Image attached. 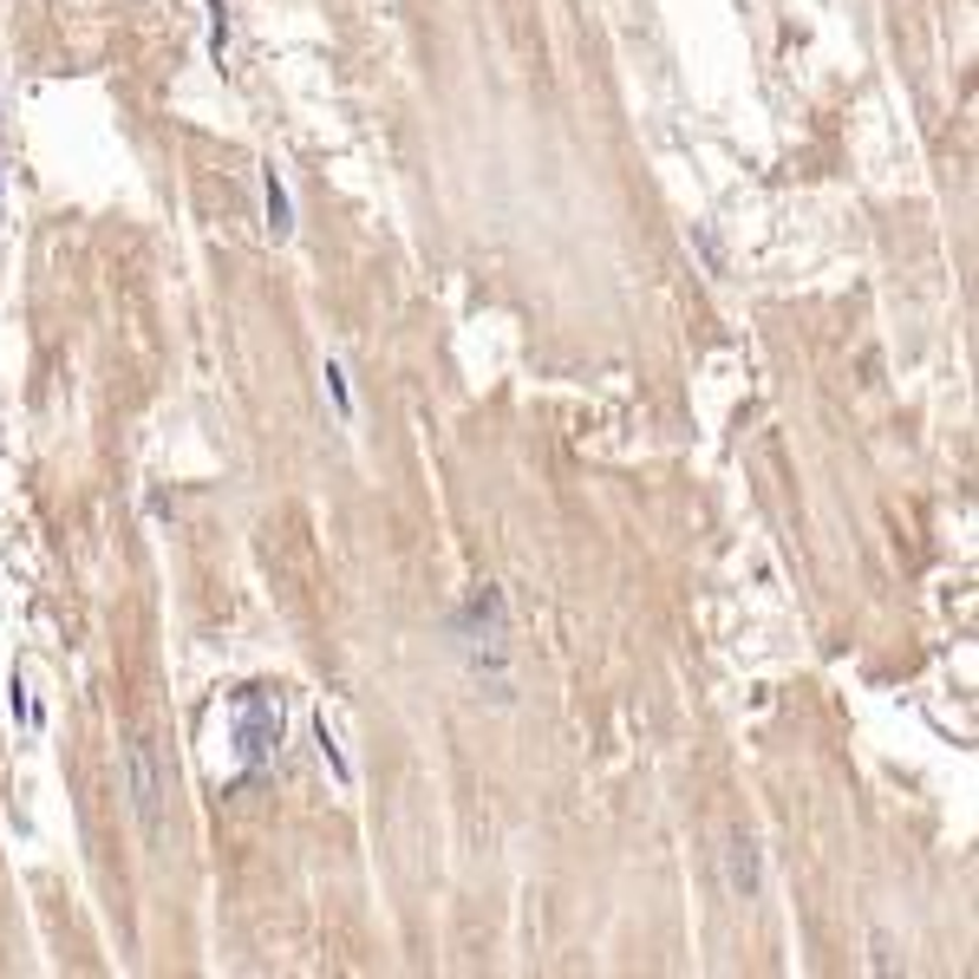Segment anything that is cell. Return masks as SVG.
<instances>
[{
    "mask_svg": "<svg viewBox=\"0 0 979 979\" xmlns=\"http://www.w3.org/2000/svg\"><path fill=\"white\" fill-rule=\"evenodd\" d=\"M725 889L738 895V902H758V889H764V869H758V843L738 830L732 843H725Z\"/></svg>",
    "mask_w": 979,
    "mask_h": 979,
    "instance_id": "4",
    "label": "cell"
},
{
    "mask_svg": "<svg viewBox=\"0 0 979 979\" xmlns=\"http://www.w3.org/2000/svg\"><path fill=\"white\" fill-rule=\"evenodd\" d=\"M0 222H7V176H0Z\"/></svg>",
    "mask_w": 979,
    "mask_h": 979,
    "instance_id": "10",
    "label": "cell"
},
{
    "mask_svg": "<svg viewBox=\"0 0 979 979\" xmlns=\"http://www.w3.org/2000/svg\"><path fill=\"white\" fill-rule=\"evenodd\" d=\"M320 379H327V392H333V412H340V418H353V386H346V366H340V359H327V372H320Z\"/></svg>",
    "mask_w": 979,
    "mask_h": 979,
    "instance_id": "8",
    "label": "cell"
},
{
    "mask_svg": "<svg viewBox=\"0 0 979 979\" xmlns=\"http://www.w3.org/2000/svg\"><path fill=\"white\" fill-rule=\"evenodd\" d=\"M693 242H699V255H706V268H712V274H719V268H725V261H719V242H712V229H693Z\"/></svg>",
    "mask_w": 979,
    "mask_h": 979,
    "instance_id": "9",
    "label": "cell"
},
{
    "mask_svg": "<svg viewBox=\"0 0 979 979\" xmlns=\"http://www.w3.org/2000/svg\"><path fill=\"white\" fill-rule=\"evenodd\" d=\"M314 745H320V764L333 771V784H340V791H353L359 778H353V764H346V751H340V732H333V719H327V706L314 712Z\"/></svg>",
    "mask_w": 979,
    "mask_h": 979,
    "instance_id": "6",
    "label": "cell"
},
{
    "mask_svg": "<svg viewBox=\"0 0 979 979\" xmlns=\"http://www.w3.org/2000/svg\"><path fill=\"white\" fill-rule=\"evenodd\" d=\"M444 634H451V653L464 660L477 699L510 706V699H516V640H510V601H503V588H497V582L470 588V595L451 608Z\"/></svg>",
    "mask_w": 979,
    "mask_h": 979,
    "instance_id": "1",
    "label": "cell"
},
{
    "mask_svg": "<svg viewBox=\"0 0 979 979\" xmlns=\"http://www.w3.org/2000/svg\"><path fill=\"white\" fill-rule=\"evenodd\" d=\"M261 216H268V235H274V242L294 235V196H287V176H281L274 163L261 170Z\"/></svg>",
    "mask_w": 979,
    "mask_h": 979,
    "instance_id": "5",
    "label": "cell"
},
{
    "mask_svg": "<svg viewBox=\"0 0 979 979\" xmlns=\"http://www.w3.org/2000/svg\"><path fill=\"white\" fill-rule=\"evenodd\" d=\"M203 13H209V59L222 65V59H229V7H222V0H203Z\"/></svg>",
    "mask_w": 979,
    "mask_h": 979,
    "instance_id": "7",
    "label": "cell"
},
{
    "mask_svg": "<svg viewBox=\"0 0 979 979\" xmlns=\"http://www.w3.org/2000/svg\"><path fill=\"white\" fill-rule=\"evenodd\" d=\"M118 758H124V797H131V817H137L144 843L163 849V764H157V745H150L144 732H131Z\"/></svg>",
    "mask_w": 979,
    "mask_h": 979,
    "instance_id": "3",
    "label": "cell"
},
{
    "mask_svg": "<svg viewBox=\"0 0 979 979\" xmlns=\"http://www.w3.org/2000/svg\"><path fill=\"white\" fill-rule=\"evenodd\" d=\"M229 719H235V758H242V784L274 771L281 758V738H287V712H281V693L268 686H242L229 699Z\"/></svg>",
    "mask_w": 979,
    "mask_h": 979,
    "instance_id": "2",
    "label": "cell"
}]
</instances>
